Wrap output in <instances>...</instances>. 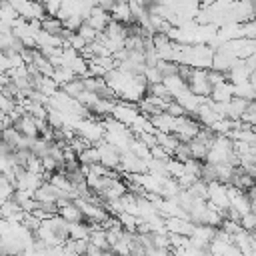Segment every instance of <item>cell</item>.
<instances>
[{
	"label": "cell",
	"instance_id": "13",
	"mask_svg": "<svg viewBox=\"0 0 256 256\" xmlns=\"http://www.w3.org/2000/svg\"><path fill=\"white\" fill-rule=\"evenodd\" d=\"M50 78L58 84V88L62 86V84H66V82H70V80H74L76 76H74V72L70 70V68H66V66H56L54 70H52V74H50Z\"/></svg>",
	"mask_w": 256,
	"mask_h": 256
},
{
	"label": "cell",
	"instance_id": "10",
	"mask_svg": "<svg viewBox=\"0 0 256 256\" xmlns=\"http://www.w3.org/2000/svg\"><path fill=\"white\" fill-rule=\"evenodd\" d=\"M22 136L26 138H36L38 136V126H36V118H32L30 114H22L14 124H12Z\"/></svg>",
	"mask_w": 256,
	"mask_h": 256
},
{
	"label": "cell",
	"instance_id": "2",
	"mask_svg": "<svg viewBox=\"0 0 256 256\" xmlns=\"http://www.w3.org/2000/svg\"><path fill=\"white\" fill-rule=\"evenodd\" d=\"M206 70H208V68H192V72H190L186 84H188V90H190L192 94H196V96H206V98H208L212 86H210V82H208Z\"/></svg>",
	"mask_w": 256,
	"mask_h": 256
},
{
	"label": "cell",
	"instance_id": "16",
	"mask_svg": "<svg viewBox=\"0 0 256 256\" xmlns=\"http://www.w3.org/2000/svg\"><path fill=\"white\" fill-rule=\"evenodd\" d=\"M238 120L244 122V124H248V126H254L256 124V104H254V100L246 104V108L242 110V114H240Z\"/></svg>",
	"mask_w": 256,
	"mask_h": 256
},
{
	"label": "cell",
	"instance_id": "9",
	"mask_svg": "<svg viewBox=\"0 0 256 256\" xmlns=\"http://www.w3.org/2000/svg\"><path fill=\"white\" fill-rule=\"evenodd\" d=\"M112 18H110V12H106V10H102L100 6H92V10H90V14L86 16V24H90L94 30H98V32H102L106 26H108V22H110Z\"/></svg>",
	"mask_w": 256,
	"mask_h": 256
},
{
	"label": "cell",
	"instance_id": "11",
	"mask_svg": "<svg viewBox=\"0 0 256 256\" xmlns=\"http://www.w3.org/2000/svg\"><path fill=\"white\" fill-rule=\"evenodd\" d=\"M162 84L166 86V90H168V94H170V98L174 100L176 96H180L184 90H188V84H186V80H182L178 74H170V76H164L162 78Z\"/></svg>",
	"mask_w": 256,
	"mask_h": 256
},
{
	"label": "cell",
	"instance_id": "3",
	"mask_svg": "<svg viewBox=\"0 0 256 256\" xmlns=\"http://www.w3.org/2000/svg\"><path fill=\"white\" fill-rule=\"evenodd\" d=\"M216 230H218V228H216V226H210V224H194V228H192L188 240H190L192 246H196V248H200V250H206V248L210 246V242L214 240Z\"/></svg>",
	"mask_w": 256,
	"mask_h": 256
},
{
	"label": "cell",
	"instance_id": "7",
	"mask_svg": "<svg viewBox=\"0 0 256 256\" xmlns=\"http://www.w3.org/2000/svg\"><path fill=\"white\" fill-rule=\"evenodd\" d=\"M34 198H36L40 204H56L60 198H64V194H62L54 184H50V182L46 180V182H42V184L34 190Z\"/></svg>",
	"mask_w": 256,
	"mask_h": 256
},
{
	"label": "cell",
	"instance_id": "14",
	"mask_svg": "<svg viewBox=\"0 0 256 256\" xmlns=\"http://www.w3.org/2000/svg\"><path fill=\"white\" fill-rule=\"evenodd\" d=\"M76 158H78V164L92 166V164H96V162H98V150H96V146H88V148H86V150H82Z\"/></svg>",
	"mask_w": 256,
	"mask_h": 256
},
{
	"label": "cell",
	"instance_id": "1",
	"mask_svg": "<svg viewBox=\"0 0 256 256\" xmlns=\"http://www.w3.org/2000/svg\"><path fill=\"white\" fill-rule=\"evenodd\" d=\"M74 134L84 138L86 142H90L92 146L96 142H100L104 138V126L100 120H94V118H80L74 126Z\"/></svg>",
	"mask_w": 256,
	"mask_h": 256
},
{
	"label": "cell",
	"instance_id": "4",
	"mask_svg": "<svg viewBox=\"0 0 256 256\" xmlns=\"http://www.w3.org/2000/svg\"><path fill=\"white\" fill-rule=\"evenodd\" d=\"M94 146L98 150V162L104 168H108V170H118V166H120V152L112 144H108L104 138L100 142H96Z\"/></svg>",
	"mask_w": 256,
	"mask_h": 256
},
{
	"label": "cell",
	"instance_id": "15",
	"mask_svg": "<svg viewBox=\"0 0 256 256\" xmlns=\"http://www.w3.org/2000/svg\"><path fill=\"white\" fill-rule=\"evenodd\" d=\"M60 90L64 92V94H68V96H72V98H76L82 90H84V86H82V80L76 76L74 80H70V82H66V84H62L60 86Z\"/></svg>",
	"mask_w": 256,
	"mask_h": 256
},
{
	"label": "cell",
	"instance_id": "19",
	"mask_svg": "<svg viewBox=\"0 0 256 256\" xmlns=\"http://www.w3.org/2000/svg\"><path fill=\"white\" fill-rule=\"evenodd\" d=\"M144 256H170V248H156V246H148L144 250Z\"/></svg>",
	"mask_w": 256,
	"mask_h": 256
},
{
	"label": "cell",
	"instance_id": "20",
	"mask_svg": "<svg viewBox=\"0 0 256 256\" xmlns=\"http://www.w3.org/2000/svg\"><path fill=\"white\" fill-rule=\"evenodd\" d=\"M10 68H12V64H10V58H8V54L0 50V74H6Z\"/></svg>",
	"mask_w": 256,
	"mask_h": 256
},
{
	"label": "cell",
	"instance_id": "6",
	"mask_svg": "<svg viewBox=\"0 0 256 256\" xmlns=\"http://www.w3.org/2000/svg\"><path fill=\"white\" fill-rule=\"evenodd\" d=\"M110 116H112L114 120H118L120 124L130 126V124L140 116V110H138V106H136V104H132V102L116 100V104H114V108H112Z\"/></svg>",
	"mask_w": 256,
	"mask_h": 256
},
{
	"label": "cell",
	"instance_id": "21",
	"mask_svg": "<svg viewBox=\"0 0 256 256\" xmlns=\"http://www.w3.org/2000/svg\"><path fill=\"white\" fill-rule=\"evenodd\" d=\"M14 124V120L8 116V112H0V132L4 130V128H10Z\"/></svg>",
	"mask_w": 256,
	"mask_h": 256
},
{
	"label": "cell",
	"instance_id": "8",
	"mask_svg": "<svg viewBox=\"0 0 256 256\" xmlns=\"http://www.w3.org/2000/svg\"><path fill=\"white\" fill-rule=\"evenodd\" d=\"M164 228L166 232L170 234H180V236H190L192 228H194V222L186 220V218H164Z\"/></svg>",
	"mask_w": 256,
	"mask_h": 256
},
{
	"label": "cell",
	"instance_id": "17",
	"mask_svg": "<svg viewBox=\"0 0 256 256\" xmlns=\"http://www.w3.org/2000/svg\"><path fill=\"white\" fill-rule=\"evenodd\" d=\"M76 34L80 36V38H84V42H94L96 40V36L100 34L98 30H94L90 24H86V22H82L80 26H78V30H76Z\"/></svg>",
	"mask_w": 256,
	"mask_h": 256
},
{
	"label": "cell",
	"instance_id": "5",
	"mask_svg": "<svg viewBox=\"0 0 256 256\" xmlns=\"http://www.w3.org/2000/svg\"><path fill=\"white\" fill-rule=\"evenodd\" d=\"M206 188H208L206 202H210L212 206H216V208L222 210V214H224V210L230 208L228 192H226V184H222V182H218V180H212V182L206 184Z\"/></svg>",
	"mask_w": 256,
	"mask_h": 256
},
{
	"label": "cell",
	"instance_id": "18",
	"mask_svg": "<svg viewBox=\"0 0 256 256\" xmlns=\"http://www.w3.org/2000/svg\"><path fill=\"white\" fill-rule=\"evenodd\" d=\"M240 226H242L244 230H248V232H254V226H256L254 210H250V212H246V214L240 216Z\"/></svg>",
	"mask_w": 256,
	"mask_h": 256
},
{
	"label": "cell",
	"instance_id": "12",
	"mask_svg": "<svg viewBox=\"0 0 256 256\" xmlns=\"http://www.w3.org/2000/svg\"><path fill=\"white\" fill-rule=\"evenodd\" d=\"M234 96V92H232V84L228 82V80H224V82H220V84H214L212 86V90H210V100H214V102H228L230 98Z\"/></svg>",
	"mask_w": 256,
	"mask_h": 256
}]
</instances>
